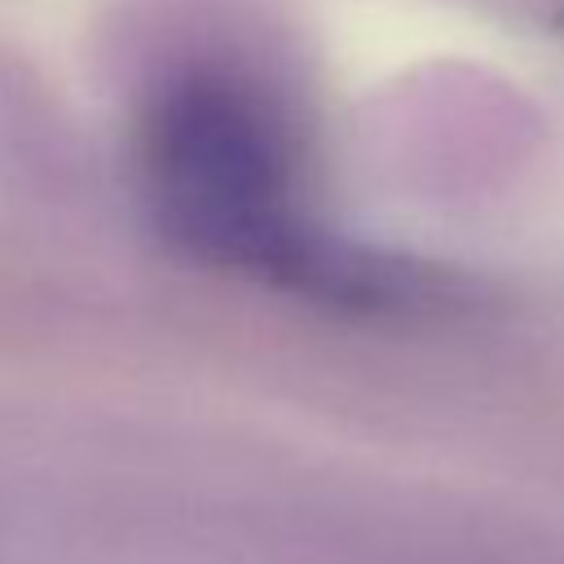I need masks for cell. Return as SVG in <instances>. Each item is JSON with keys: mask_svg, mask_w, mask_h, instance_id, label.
Returning a JSON list of instances; mask_svg holds the SVG:
<instances>
[{"mask_svg": "<svg viewBox=\"0 0 564 564\" xmlns=\"http://www.w3.org/2000/svg\"><path fill=\"white\" fill-rule=\"evenodd\" d=\"M141 176L159 229L194 260L330 308L410 304L423 282L326 238L300 203L282 115L225 75L176 79L145 115Z\"/></svg>", "mask_w": 564, "mask_h": 564, "instance_id": "6da1fadb", "label": "cell"}]
</instances>
